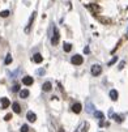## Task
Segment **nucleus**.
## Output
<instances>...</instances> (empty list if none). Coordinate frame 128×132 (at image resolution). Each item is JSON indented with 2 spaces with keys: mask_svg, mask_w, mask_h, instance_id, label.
<instances>
[{
  "mask_svg": "<svg viewBox=\"0 0 128 132\" xmlns=\"http://www.w3.org/2000/svg\"><path fill=\"white\" fill-rule=\"evenodd\" d=\"M102 73V68H101V66H98V64H94V66L92 67V75L93 76H98V75Z\"/></svg>",
  "mask_w": 128,
  "mask_h": 132,
  "instance_id": "f03ea898",
  "label": "nucleus"
},
{
  "mask_svg": "<svg viewBox=\"0 0 128 132\" xmlns=\"http://www.w3.org/2000/svg\"><path fill=\"white\" fill-rule=\"evenodd\" d=\"M20 97H21V98H28V97H29V90H28V89L21 90V92H20Z\"/></svg>",
  "mask_w": 128,
  "mask_h": 132,
  "instance_id": "dca6fc26",
  "label": "nucleus"
},
{
  "mask_svg": "<svg viewBox=\"0 0 128 132\" xmlns=\"http://www.w3.org/2000/svg\"><path fill=\"white\" fill-rule=\"evenodd\" d=\"M11 118H12V114H7V115L4 116V120H7V122H8V120H11Z\"/></svg>",
  "mask_w": 128,
  "mask_h": 132,
  "instance_id": "a878e982",
  "label": "nucleus"
},
{
  "mask_svg": "<svg viewBox=\"0 0 128 132\" xmlns=\"http://www.w3.org/2000/svg\"><path fill=\"white\" fill-rule=\"evenodd\" d=\"M82 62H84V58H82L81 55H75L72 58V63L76 64V66H80V64H82Z\"/></svg>",
  "mask_w": 128,
  "mask_h": 132,
  "instance_id": "7ed1b4c3",
  "label": "nucleus"
},
{
  "mask_svg": "<svg viewBox=\"0 0 128 132\" xmlns=\"http://www.w3.org/2000/svg\"><path fill=\"white\" fill-rule=\"evenodd\" d=\"M11 63H12V56L8 55V56L5 58V64H11Z\"/></svg>",
  "mask_w": 128,
  "mask_h": 132,
  "instance_id": "5701e85b",
  "label": "nucleus"
},
{
  "mask_svg": "<svg viewBox=\"0 0 128 132\" xmlns=\"http://www.w3.org/2000/svg\"><path fill=\"white\" fill-rule=\"evenodd\" d=\"M59 30L58 28H54V35H52V38H51V43L52 44H58L59 43Z\"/></svg>",
  "mask_w": 128,
  "mask_h": 132,
  "instance_id": "f257e3e1",
  "label": "nucleus"
},
{
  "mask_svg": "<svg viewBox=\"0 0 128 132\" xmlns=\"http://www.w3.org/2000/svg\"><path fill=\"white\" fill-rule=\"evenodd\" d=\"M89 8L92 9L93 12H99V11H101V8H99V7H97V5H89Z\"/></svg>",
  "mask_w": 128,
  "mask_h": 132,
  "instance_id": "aec40b11",
  "label": "nucleus"
},
{
  "mask_svg": "<svg viewBox=\"0 0 128 132\" xmlns=\"http://www.w3.org/2000/svg\"><path fill=\"white\" fill-rule=\"evenodd\" d=\"M33 60H34L35 63H42V60H43V56L41 55V54H35L34 56H33Z\"/></svg>",
  "mask_w": 128,
  "mask_h": 132,
  "instance_id": "f8f14e48",
  "label": "nucleus"
},
{
  "mask_svg": "<svg viewBox=\"0 0 128 132\" xmlns=\"http://www.w3.org/2000/svg\"><path fill=\"white\" fill-rule=\"evenodd\" d=\"M26 118H28L29 122H32V123H34L35 120H37V115L34 114V112H32V111H29L28 114H26Z\"/></svg>",
  "mask_w": 128,
  "mask_h": 132,
  "instance_id": "423d86ee",
  "label": "nucleus"
},
{
  "mask_svg": "<svg viewBox=\"0 0 128 132\" xmlns=\"http://www.w3.org/2000/svg\"><path fill=\"white\" fill-rule=\"evenodd\" d=\"M76 132H78V131H76Z\"/></svg>",
  "mask_w": 128,
  "mask_h": 132,
  "instance_id": "c756f323",
  "label": "nucleus"
},
{
  "mask_svg": "<svg viewBox=\"0 0 128 132\" xmlns=\"http://www.w3.org/2000/svg\"><path fill=\"white\" fill-rule=\"evenodd\" d=\"M81 109H82L81 103H75L73 106H72V111L76 112V114H78V112H81Z\"/></svg>",
  "mask_w": 128,
  "mask_h": 132,
  "instance_id": "0eeeda50",
  "label": "nucleus"
},
{
  "mask_svg": "<svg viewBox=\"0 0 128 132\" xmlns=\"http://www.w3.org/2000/svg\"><path fill=\"white\" fill-rule=\"evenodd\" d=\"M63 48H64V51H65V52H69L71 50H72V44H71V43H64Z\"/></svg>",
  "mask_w": 128,
  "mask_h": 132,
  "instance_id": "a211bd4d",
  "label": "nucleus"
},
{
  "mask_svg": "<svg viewBox=\"0 0 128 132\" xmlns=\"http://www.w3.org/2000/svg\"><path fill=\"white\" fill-rule=\"evenodd\" d=\"M35 14H37L35 12H33V13H32V16H30V18H29V22H28V26H26V29H25V32H26V33H28L29 30H30V26H32V24H33V22H34Z\"/></svg>",
  "mask_w": 128,
  "mask_h": 132,
  "instance_id": "20e7f679",
  "label": "nucleus"
},
{
  "mask_svg": "<svg viewBox=\"0 0 128 132\" xmlns=\"http://www.w3.org/2000/svg\"><path fill=\"white\" fill-rule=\"evenodd\" d=\"M93 105H92V102H90V101H88V102H86V111L89 112V114H93L94 112V110H93Z\"/></svg>",
  "mask_w": 128,
  "mask_h": 132,
  "instance_id": "9b49d317",
  "label": "nucleus"
},
{
  "mask_svg": "<svg viewBox=\"0 0 128 132\" xmlns=\"http://www.w3.org/2000/svg\"><path fill=\"white\" fill-rule=\"evenodd\" d=\"M12 109H13V111L16 112V114H20V112H21V106H20V105H18L17 102H13Z\"/></svg>",
  "mask_w": 128,
  "mask_h": 132,
  "instance_id": "9d476101",
  "label": "nucleus"
},
{
  "mask_svg": "<svg viewBox=\"0 0 128 132\" xmlns=\"http://www.w3.org/2000/svg\"><path fill=\"white\" fill-rule=\"evenodd\" d=\"M0 16L1 17H8L9 16V11H3V12L0 13Z\"/></svg>",
  "mask_w": 128,
  "mask_h": 132,
  "instance_id": "4be33fe9",
  "label": "nucleus"
},
{
  "mask_svg": "<svg viewBox=\"0 0 128 132\" xmlns=\"http://www.w3.org/2000/svg\"><path fill=\"white\" fill-rule=\"evenodd\" d=\"M12 90H13V92H18V90H20V85H18V84H17V85H14Z\"/></svg>",
  "mask_w": 128,
  "mask_h": 132,
  "instance_id": "bb28decb",
  "label": "nucleus"
},
{
  "mask_svg": "<svg viewBox=\"0 0 128 132\" xmlns=\"http://www.w3.org/2000/svg\"><path fill=\"white\" fill-rule=\"evenodd\" d=\"M33 82H34V80H33V77H30V76H25L24 78H22V84L26 85V86L32 85Z\"/></svg>",
  "mask_w": 128,
  "mask_h": 132,
  "instance_id": "39448f33",
  "label": "nucleus"
},
{
  "mask_svg": "<svg viewBox=\"0 0 128 132\" xmlns=\"http://www.w3.org/2000/svg\"><path fill=\"white\" fill-rule=\"evenodd\" d=\"M11 105V102H9V99L8 98H1V109H7Z\"/></svg>",
  "mask_w": 128,
  "mask_h": 132,
  "instance_id": "1a4fd4ad",
  "label": "nucleus"
},
{
  "mask_svg": "<svg viewBox=\"0 0 128 132\" xmlns=\"http://www.w3.org/2000/svg\"><path fill=\"white\" fill-rule=\"evenodd\" d=\"M108 114H110V116H111V118H112V119H115L118 123H122V122H123L122 116H119V115H114V112H112V110H110V112H108Z\"/></svg>",
  "mask_w": 128,
  "mask_h": 132,
  "instance_id": "6e6552de",
  "label": "nucleus"
},
{
  "mask_svg": "<svg viewBox=\"0 0 128 132\" xmlns=\"http://www.w3.org/2000/svg\"><path fill=\"white\" fill-rule=\"evenodd\" d=\"M38 73H39V75H43V73H44V69H39Z\"/></svg>",
  "mask_w": 128,
  "mask_h": 132,
  "instance_id": "c85d7f7f",
  "label": "nucleus"
},
{
  "mask_svg": "<svg viewBox=\"0 0 128 132\" xmlns=\"http://www.w3.org/2000/svg\"><path fill=\"white\" fill-rule=\"evenodd\" d=\"M98 20L103 24H111V20L110 18H106V17H98Z\"/></svg>",
  "mask_w": 128,
  "mask_h": 132,
  "instance_id": "6ab92c4d",
  "label": "nucleus"
},
{
  "mask_svg": "<svg viewBox=\"0 0 128 132\" xmlns=\"http://www.w3.org/2000/svg\"><path fill=\"white\" fill-rule=\"evenodd\" d=\"M84 52H85V54H89V52H90L89 46H85V47H84Z\"/></svg>",
  "mask_w": 128,
  "mask_h": 132,
  "instance_id": "cd10ccee",
  "label": "nucleus"
},
{
  "mask_svg": "<svg viewBox=\"0 0 128 132\" xmlns=\"http://www.w3.org/2000/svg\"><path fill=\"white\" fill-rule=\"evenodd\" d=\"M118 96H119V94H118V92H116V90H111V92H110V98H111L112 101H116V99H118Z\"/></svg>",
  "mask_w": 128,
  "mask_h": 132,
  "instance_id": "ddd939ff",
  "label": "nucleus"
},
{
  "mask_svg": "<svg viewBox=\"0 0 128 132\" xmlns=\"http://www.w3.org/2000/svg\"><path fill=\"white\" fill-rule=\"evenodd\" d=\"M124 66H126V62H122V63H120V64H119V67H118L119 71H122V69L124 68Z\"/></svg>",
  "mask_w": 128,
  "mask_h": 132,
  "instance_id": "393cba45",
  "label": "nucleus"
},
{
  "mask_svg": "<svg viewBox=\"0 0 128 132\" xmlns=\"http://www.w3.org/2000/svg\"><path fill=\"white\" fill-rule=\"evenodd\" d=\"M42 88H43V90H44V92H50V90H51V88H52V85H51V82H44Z\"/></svg>",
  "mask_w": 128,
  "mask_h": 132,
  "instance_id": "4468645a",
  "label": "nucleus"
},
{
  "mask_svg": "<svg viewBox=\"0 0 128 132\" xmlns=\"http://www.w3.org/2000/svg\"><path fill=\"white\" fill-rule=\"evenodd\" d=\"M116 60H118V56H114L111 62H108V66H112V64H114V63H116Z\"/></svg>",
  "mask_w": 128,
  "mask_h": 132,
  "instance_id": "b1692460",
  "label": "nucleus"
},
{
  "mask_svg": "<svg viewBox=\"0 0 128 132\" xmlns=\"http://www.w3.org/2000/svg\"><path fill=\"white\" fill-rule=\"evenodd\" d=\"M88 128H89V123H84L80 128H78V130H80L78 132H88Z\"/></svg>",
  "mask_w": 128,
  "mask_h": 132,
  "instance_id": "2eb2a0df",
  "label": "nucleus"
},
{
  "mask_svg": "<svg viewBox=\"0 0 128 132\" xmlns=\"http://www.w3.org/2000/svg\"><path fill=\"white\" fill-rule=\"evenodd\" d=\"M29 131V126L28 124H24V126L21 127V132H28Z\"/></svg>",
  "mask_w": 128,
  "mask_h": 132,
  "instance_id": "412c9836",
  "label": "nucleus"
},
{
  "mask_svg": "<svg viewBox=\"0 0 128 132\" xmlns=\"http://www.w3.org/2000/svg\"><path fill=\"white\" fill-rule=\"evenodd\" d=\"M93 115L96 116V118H98V119H103V118H105L103 112H101V111H94V112H93Z\"/></svg>",
  "mask_w": 128,
  "mask_h": 132,
  "instance_id": "f3484780",
  "label": "nucleus"
}]
</instances>
